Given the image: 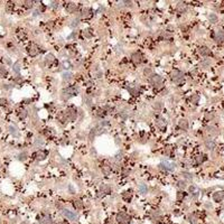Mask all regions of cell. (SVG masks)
<instances>
[{"mask_svg": "<svg viewBox=\"0 0 224 224\" xmlns=\"http://www.w3.org/2000/svg\"><path fill=\"white\" fill-rule=\"evenodd\" d=\"M139 192L141 193V194H146V193L148 192V187L146 184H140L139 185Z\"/></svg>", "mask_w": 224, "mask_h": 224, "instance_id": "obj_16", "label": "cell"}, {"mask_svg": "<svg viewBox=\"0 0 224 224\" xmlns=\"http://www.w3.org/2000/svg\"><path fill=\"white\" fill-rule=\"evenodd\" d=\"M189 220L188 221L191 222V223H196V219H195V216H193V215H189V218H188Z\"/></svg>", "mask_w": 224, "mask_h": 224, "instance_id": "obj_39", "label": "cell"}, {"mask_svg": "<svg viewBox=\"0 0 224 224\" xmlns=\"http://www.w3.org/2000/svg\"><path fill=\"white\" fill-rule=\"evenodd\" d=\"M87 16H89V9H84L83 13H82V17H87Z\"/></svg>", "mask_w": 224, "mask_h": 224, "instance_id": "obj_41", "label": "cell"}, {"mask_svg": "<svg viewBox=\"0 0 224 224\" xmlns=\"http://www.w3.org/2000/svg\"><path fill=\"white\" fill-rule=\"evenodd\" d=\"M204 160H205V156H197V157L195 158V161H196V164H197V165L202 164Z\"/></svg>", "mask_w": 224, "mask_h": 224, "instance_id": "obj_22", "label": "cell"}, {"mask_svg": "<svg viewBox=\"0 0 224 224\" xmlns=\"http://www.w3.org/2000/svg\"><path fill=\"white\" fill-rule=\"evenodd\" d=\"M42 222H43V224H53V221H52V219L49 218V216H44L43 218V220H42Z\"/></svg>", "mask_w": 224, "mask_h": 224, "instance_id": "obj_18", "label": "cell"}, {"mask_svg": "<svg viewBox=\"0 0 224 224\" xmlns=\"http://www.w3.org/2000/svg\"><path fill=\"white\" fill-rule=\"evenodd\" d=\"M57 119H58V120H59L61 122H65V121H66V118L64 117V114H63V113H61V114L57 115Z\"/></svg>", "mask_w": 224, "mask_h": 224, "instance_id": "obj_31", "label": "cell"}, {"mask_svg": "<svg viewBox=\"0 0 224 224\" xmlns=\"http://www.w3.org/2000/svg\"><path fill=\"white\" fill-rule=\"evenodd\" d=\"M75 9H76V5H74V3H70V5H67V7H66V10L69 12H73Z\"/></svg>", "mask_w": 224, "mask_h": 224, "instance_id": "obj_19", "label": "cell"}, {"mask_svg": "<svg viewBox=\"0 0 224 224\" xmlns=\"http://www.w3.org/2000/svg\"><path fill=\"white\" fill-rule=\"evenodd\" d=\"M54 61H55V57H54L53 54H48V55L46 56V62L47 63H53Z\"/></svg>", "mask_w": 224, "mask_h": 224, "instance_id": "obj_24", "label": "cell"}, {"mask_svg": "<svg viewBox=\"0 0 224 224\" xmlns=\"http://www.w3.org/2000/svg\"><path fill=\"white\" fill-rule=\"evenodd\" d=\"M26 158H27V154L26 152H23V154H20L19 155V160H26Z\"/></svg>", "mask_w": 224, "mask_h": 224, "instance_id": "obj_34", "label": "cell"}, {"mask_svg": "<svg viewBox=\"0 0 224 224\" xmlns=\"http://www.w3.org/2000/svg\"><path fill=\"white\" fill-rule=\"evenodd\" d=\"M12 70H13V71H15V72H16L17 74H18V73L20 72V67H19V64H18V63H16V64H15V65H13V67H12Z\"/></svg>", "mask_w": 224, "mask_h": 224, "instance_id": "obj_29", "label": "cell"}, {"mask_svg": "<svg viewBox=\"0 0 224 224\" xmlns=\"http://www.w3.org/2000/svg\"><path fill=\"white\" fill-rule=\"evenodd\" d=\"M101 191H102L104 194H108V193H110V186L108 185H103L102 188H101Z\"/></svg>", "mask_w": 224, "mask_h": 224, "instance_id": "obj_26", "label": "cell"}, {"mask_svg": "<svg viewBox=\"0 0 224 224\" xmlns=\"http://www.w3.org/2000/svg\"><path fill=\"white\" fill-rule=\"evenodd\" d=\"M224 198V193L223 192H215L213 194V199L214 202H222Z\"/></svg>", "mask_w": 224, "mask_h": 224, "instance_id": "obj_10", "label": "cell"}, {"mask_svg": "<svg viewBox=\"0 0 224 224\" xmlns=\"http://www.w3.org/2000/svg\"><path fill=\"white\" fill-rule=\"evenodd\" d=\"M191 101H192V103H194V104H196V103H198V101H199V96L198 95H196V94H194L192 98H191Z\"/></svg>", "mask_w": 224, "mask_h": 224, "instance_id": "obj_25", "label": "cell"}, {"mask_svg": "<svg viewBox=\"0 0 224 224\" xmlns=\"http://www.w3.org/2000/svg\"><path fill=\"white\" fill-rule=\"evenodd\" d=\"M72 77H73V74L70 73V72H65L63 74V80L64 81H71L72 80Z\"/></svg>", "mask_w": 224, "mask_h": 224, "instance_id": "obj_17", "label": "cell"}, {"mask_svg": "<svg viewBox=\"0 0 224 224\" xmlns=\"http://www.w3.org/2000/svg\"><path fill=\"white\" fill-rule=\"evenodd\" d=\"M215 40L218 43H223L224 42V32L223 30H218L215 34Z\"/></svg>", "mask_w": 224, "mask_h": 224, "instance_id": "obj_11", "label": "cell"}, {"mask_svg": "<svg viewBox=\"0 0 224 224\" xmlns=\"http://www.w3.org/2000/svg\"><path fill=\"white\" fill-rule=\"evenodd\" d=\"M171 80H173V82L174 83H176V84H183L185 82V77H184V74H183L181 71H178V70H175V71H173L171 72Z\"/></svg>", "mask_w": 224, "mask_h": 224, "instance_id": "obj_1", "label": "cell"}, {"mask_svg": "<svg viewBox=\"0 0 224 224\" xmlns=\"http://www.w3.org/2000/svg\"><path fill=\"white\" fill-rule=\"evenodd\" d=\"M207 131L210 133H218V131H216V129L214 127H208L207 128Z\"/></svg>", "mask_w": 224, "mask_h": 224, "instance_id": "obj_33", "label": "cell"}, {"mask_svg": "<svg viewBox=\"0 0 224 224\" xmlns=\"http://www.w3.org/2000/svg\"><path fill=\"white\" fill-rule=\"evenodd\" d=\"M28 53L30 56H36L37 54H38V48H37V46L35 45H32L28 47Z\"/></svg>", "mask_w": 224, "mask_h": 224, "instance_id": "obj_13", "label": "cell"}, {"mask_svg": "<svg viewBox=\"0 0 224 224\" xmlns=\"http://www.w3.org/2000/svg\"><path fill=\"white\" fill-rule=\"evenodd\" d=\"M205 146H206V148L207 149H210V150H214V148H215V141L213 140V139H206L205 140Z\"/></svg>", "mask_w": 224, "mask_h": 224, "instance_id": "obj_12", "label": "cell"}, {"mask_svg": "<svg viewBox=\"0 0 224 224\" xmlns=\"http://www.w3.org/2000/svg\"><path fill=\"white\" fill-rule=\"evenodd\" d=\"M76 111L74 110V109H72V108H69V109L66 110V117L69 118V119H71V120H75L76 119Z\"/></svg>", "mask_w": 224, "mask_h": 224, "instance_id": "obj_8", "label": "cell"}, {"mask_svg": "<svg viewBox=\"0 0 224 224\" xmlns=\"http://www.w3.org/2000/svg\"><path fill=\"white\" fill-rule=\"evenodd\" d=\"M199 53H201L203 56H212V50L206 46H202L201 48H199Z\"/></svg>", "mask_w": 224, "mask_h": 224, "instance_id": "obj_9", "label": "cell"}, {"mask_svg": "<svg viewBox=\"0 0 224 224\" xmlns=\"http://www.w3.org/2000/svg\"><path fill=\"white\" fill-rule=\"evenodd\" d=\"M6 73H7V70H6V67H3V66H0V77L5 76V75H6Z\"/></svg>", "mask_w": 224, "mask_h": 224, "instance_id": "obj_27", "label": "cell"}, {"mask_svg": "<svg viewBox=\"0 0 224 224\" xmlns=\"http://www.w3.org/2000/svg\"><path fill=\"white\" fill-rule=\"evenodd\" d=\"M25 3H26V7H28V8L33 7V2H30V1H27V2H25Z\"/></svg>", "mask_w": 224, "mask_h": 224, "instance_id": "obj_44", "label": "cell"}, {"mask_svg": "<svg viewBox=\"0 0 224 224\" xmlns=\"http://www.w3.org/2000/svg\"><path fill=\"white\" fill-rule=\"evenodd\" d=\"M9 129H10V132H11V133L17 135V131H16V128H15V127H10Z\"/></svg>", "mask_w": 224, "mask_h": 224, "instance_id": "obj_43", "label": "cell"}, {"mask_svg": "<svg viewBox=\"0 0 224 224\" xmlns=\"http://www.w3.org/2000/svg\"><path fill=\"white\" fill-rule=\"evenodd\" d=\"M117 221L119 223L121 224H128L129 222H130V216H129L128 214H125V213H119V214L117 215Z\"/></svg>", "mask_w": 224, "mask_h": 224, "instance_id": "obj_5", "label": "cell"}, {"mask_svg": "<svg viewBox=\"0 0 224 224\" xmlns=\"http://www.w3.org/2000/svg\"><path fill=\"white\" fill-rule=\"evenodd\" d=\"M37 159H38V160H43V159H45V157H46V154L44 151H39V152H37Z\"/></svg>", "mask_w": 224, "mask_h": 224, "instance_id": "obj_21", "label": "cell"}, {"mask_svg": "<svg viewBox=\"0 0 224 224\" xmlns=\"http://www.w3.org/2000/svg\"><path fill=\"white\" fill-rule=\"evenodd\" d=\"M76 93H77V87L70 86V87H67V89H65V90L63 91V99H65V100L67 99V100H69L70 98L76 95Z\"/></svg>", "mask_w": 224, "mask_h": 224, "instance_id": "obj_3", "label": "cell"}, {"mask_svg": "<svg viewBox=\"0 0 224 224\" xmlns=\"http://www.w3.org/2000/svg\"><path fill=\"white\" fill-rule=\"evenodd\" d=\"M145 75L147 76V77H149V79H150V77L154 75V73H152V71H151V69H145Z\"/></svg>", "mask_w": 224, "mask_h": 224, "instance_id": "obj_23", "label": "cell"}, {"mask_svg": "<svg viewBox=\"0 0 224 224\" xmlns=\"http://www.w3.org/2000/svg\"><path fill=\"white\" fill-rule=\"evenodd\" d=\"M90 30H84V36H86V37H91L92 36V34L91 33H89Z\"/></svg>", "mask_w": 224, "mask_h": 224, "instance_id": "obj_42", "label": "cell"}, {"mask_svg": "<svg viewBox=\"0 0 224 224\" xmlns=\"http://www.w3.org/2000/svg\"><path fill=\"white\" fill-rule=\"evenodd\" d=\"M74 206H75L76 208H81L83 206V204H82V202L81 201H75L74 202Z\"/></svg>", "mask_w": 224, "mask_h": 224, "instance_id": "obj_30", "label": "cell"}, {"mask_svg": "<svg viewBox=\"0 0 224 224\" xmlns=\"http://www.w3.org/2000/svg\"><path fill=\"white\" fill-rule=\"evenodd\" d=\"M210 118L212 119L213 118V114H207V115H206V119H210Z\"/></svg>", "mask_w": 224, "mask_h": 224, "instance_id": "obj_46", "label": "cell"}, {"mask_svg": "<svg viewBox=\"0 0 224 224\" xmlns=\"http://www.w3.org/2000/svg\"><path fill=\"white\" fill-rule=\"evenodd\" d=\"M178 187L181 188V189L186 188V183H185L184 181H179V182H178Z\"/></svg>", "mask_w": 224, "mask_h": 224, "instance_id": "obj_28", "label": "cell"}, {"mask_svg": "<svg viewBox=\"0 0 224 224\" xmlns=\"http://www.w3.org/2000/svg\"><path fill=\"white\" fill-rule=\"evenodd\" d=\"M207 65H208V62H203L201 64V66H207Z\"/></svg>", "mask_w": 224, "mask_h": 224, "instance_id": "obj_45", "label": "cell"}, {"mask_svg": "<svg viewBox=\"0 0 224 224\" xmlns=\"http://www.w3.org/2000/svg\"><path fill=\"white\" fill-rule=\"evenodd\" d=\"M26 115H27V112L25 110H21L19 112V117L20 118H26Z\"/></svg>", "mask_w": 224, "mask_h": 224, "instance_id": "obj_38", "label": "cell"}, {"mask_svg": "<svg viewBox=\"0 0 224 224\" xmlns=\"http://www.w3.org/2000/svg\"><path fill=\"white\" fill-rule=\"evenodd\" d=\"M131 61H132V62H135L136 64L141 63V61H142V56H141V54L139 53V52L133 53V54L131 55Z\"/></svg>", "mask_w": 224, "mask_h": 224, "instance_id": "obj_7", "label": "cell"}, {"mask_svg": "<svg viewBox=\"0 0 224 224\" xmlns=\"http://www.w3.org/2000/svg\"><path fill=\"white\" fill-rule=\"evenodd\" d=\"M63 214L67 220H71V221H75V220L77 219L76 213L70 211V210H63Z\"/></svg>", "mask_w": 224, "mask_h": 224, "instance_id": "obj_6", "label": "cell"}, {"mask_svg": "<svg viewBox=\"0 0 224 224\" xmlns=\"http://www.w3.org/2000/svg\"><path fill=\"white\" fill-rule=\"evenodd\" d=\"M159 167L161 169H165V170H167V171H173L176 168V164L173 161H164L159 165Z\"/></svg>", "mask_w": 224, "mask_h": 224, "instance_id": "obj_4", "label": "cell"}, {"mask_svg": "<svg viewBox=\"0 0 224 224\" xmlns=\"http://www.w3.org/2000/svg\"><path fill=\"white\" fill-rule=\"evenodd\" d=\"M182 197H183V195H182V193H178V198H179V199H181Z\"/></svg>", "mask_w": 224, "mask_h": 224, "instance_id": "obj_47", "label": "cell"}, {"mask_svg": "<svg viewBox=\"0 0 224 224\" xmlns=\"http://www.w3.org/2000/svg\"><path fill=\"white\" fill-rule=\"evenodd\" d=\"M179 127L182 129H184V130H187L188 129V121L185 120V119H183V120L179 121Z\"/></svg>", "mask_w": 224, "mask_h": 224, "instance_id": "obj_15", "label": "cell"}, {"mask_svg": "<svg viewBox=\"0 0 224 224\" xmlns=\"http://www.w3.org/2000/svg\"><path fill=\"white\" fill-rule=\"evenodd\" d=\"M154 108H155V109H157V110H160L161 108H162V104L160 102H155L154 103Z\"/></svg>", "mask_w": 224, "mask_h": 224, "instance_id": "obj_32", "label": "cell"}, {"mask_svg": "<svg viewBox=\"0 0 224 224\" xmlns=\"http://www.w3.org/2000/svg\"><path fill=\"white\" fill-rule=\"evenodd\" d=\"M129 92H130L132 95H138V90H136V89H130V87H129Z\"/></svg>", "mask_w": 224, "mask_h": 224, "instance_id": "obj_36", "label": "cell"}, {"mask_svg": "<svg viewBox=\"0 0 224 224\" xmlns=\"http://www.w3.org/2000/svg\"><path fill=\"white\" fill-rule=\"evenodd\" d=\"M149 82H150L156 90H160L162 89V79L160 75H157V74H154L150 79H149Z\"/></svg>", "mask_w": 224, "mask_h": 224, "instance_id": "obj_2", "label": "cell"}, {"mask_svg": "<svg viewBox=\"0 0 224 224\" xmlns=\"http://www.w3.org/2000/svg\"><path fill=\"white\" fill-rule=\"evenodd\" d=\"M156 124H157V127L160 129V130H164V129L166 128V121L164 120V119H161V118L157 119V121H156Z\"/></svg>", "mask_w": 224, "mask_h": 224, "instance_id": "obj_14", "label": "cell"}, {"mask_svg": "<svg viewBox=\"0 0 224 224\" xmlns=\"http://www.w3.org/2000/svg\"><path fill=\"white\" fill-rule=\"evenodd\" d=\"M218 16L215 15V13H211L210 15V21H211L212 24H215V23H218Z\"/></svg>", "mask_w": 224, "mask_h": 224, "instance_id": "obj_20", "label": "cell"}, {"mask_svg": "<svg viewBox=\"0 0 224 224\" xmlns=\"http://www.w3.org/2000/svg\"><path fill=\"white\" fill-rule=\"evenodd\" d=\"M183 176H184L185 178H188V179H192V178H193V175L189 174V173H186V171L183 173Z\"/></svg>", "mask_w": 224, "mask_h": 224, "instance_id": "obj_35", "label": "cell"}, {"mask_svg": "<svg viewBox=\"0 0 224 224\" xmlns=\"http://www.w3.org/2000/svg\"><path fill=\"white\" fill-rule=\"evenodd\" d=\"M77 25H79V19H74L73 20V24L71 25V27H73V28H74V27L77 26Z\"/></svg>", "mask_w": 224, "mask_h": 224, "instance_id": "obj_40", "label": "cell"}, {"mask_svg": "<svg viewBox=\"0 0 224 224\" xmlns=\"http://www.w3.org/2000/svg\"><path fill=\"white\" fill-rule=\"evenodd\" d=\"M93 136H95V129H92L90 132V140L92 141L93 140Z\"/></svg>", "mask_w": 224, "mask_h": 224, "instance_id": "obj_37", "label": "cell"}]
</instances>
